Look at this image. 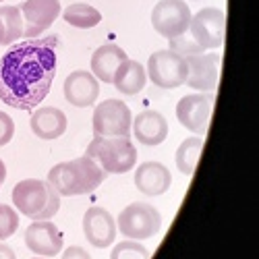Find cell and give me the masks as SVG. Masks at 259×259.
<instances>
[{
  "label": "cell",
  "instance_id": "6da1fadb",
  "mask_svg": "<svg viewBox=\"0 0 259 259\" xmlns=\"http://www.w3.org/2000/svg\"><path fill=\"white\" fill-rule=\"evenodd\" d=\"M58 46L56 35L11 46L0 58V102L17 110H35L52 88Z\"/></svg>",
  "mask_w": 259,
  "mask_h": 259
},
{
  "label": "cell",
  "instance_id": "7a4b0ae2",
  "mask_svg": "<svg viewBox=\"0 0 259 259\" xmlns=\"http://www.w3.org/2000/svg\"><path fill=\"white\" fill-rule=\"evenodd\" d=\"M226 35V13L220 9H201L191 17L187 31L170 39V50L181 56L201 54L205 50H215L224 44Z\"/></svg>",
  "mask_w": 259,
  "mask_h": 259
},
{
  "label": "cell",
  "instance_id": "3957f363",
  "mask_svg": "<svg viewBox=\"0 0 259 259\" xmlns=\"http://www.w3.org/2000/svg\"><path fill=\"white\" fill-rule=\"evenodd\" d=\"M106 179V172L100 164L88 156H81L71 162H60L48 172L50 187L62 197L88 195L94 193Z\"/></svg>",
  "mask_w": 259,
  "mask_h": 259
},
{
  "label": "cell",
  "instance_id": "277c9868",
  "mask_svg": "<svg viewBox=\"0 0 259 259\" xmlns=\"http://www.w3.org/2000/svg\"><path fill=\"white\" fill-rule=\"evenodd\" d=\"M15 207L31 220H50L60 209V195L48 181L25 179L13 189Z\"/></svg>",
  "mask_w": 259,
  "mask_h": 259
},
{
  "label": "cell",
  "instance_id": "5b68a950",
  "mask_svg": "<svg viewBox=\"0 0 259 259\" xmlns=\"http://www.w3.org/2000/svg\"><path fill=\"white\" fill-rule=\"evenodd\" d=\"M85 156L96 160L106 175H124L137 164V149L128 137H94Z\"/></svg>",
  "mask_w": 259,
  "mask_h": 259
},
{
  "label": "cell",
  "instance_id": "8992f818",
  "mask_svg": "<svg viewBox=\"0 0 259 259\" xmlns=\"http://www.w3.org/2000/svg\"><path fill=\"white\" fill-rule=\"evenodd\" d=\"M116 230L131 241H147L162 230V213L145 201H135L118 213Z\"/></svg>",
  "mask_w": 259,
  "mask_h": 259
},
{
  "label": "cell",
  "instance_id": "52a82bcc",
  "mask_svg": "<svg viewBox=\"0 0 259 259\" xmlns=\"http://www.w3.org/2000/svg\"><path fill=\"white\" fill-rule=\"evenodd\" d=\"M147 77L162 90H177L187 81V58L175 50H158L147 60Z\"/></svg>",
  "mask_w": 259,
  "mask_h": 259
},
{
  "label": "cell",
  "instance_id": "ba28073f",
  "mask_svg": "<svg viewBox=\"0 0 259 259\" xmlns=\"http://www.w3.org/2000/svg\"><path fill=\"white\" fill-rule=\"evenodd\" d=\"M133 114L122 100H104L94 110V133L98 137H128Z\"/></svg>",
  "mask_w": 259,
  "mask_h": 259
},
{
  "label": "cell",
  "instance_id": "9c48e42d",
  "mask_svg": "<svg viewBox=\"0 0 259 259\" xmlns=\"http://www.w3.org/2000/svg\"><path fill=\"white\" fill-rule=\"evenodd\" d=\"M191 17V9L185 0H158L152 11V25L162 37L170 41L187 31Z\"/></svg>",
  "mask_w": 259,
  "mask_h": 259
},
{
  "label": "cell",
  "instance_id": "30bf717a",
  "mask_svg": "<svg viewBox=\"0 0 259 259\" xmlns=\"http://www.w3.org/2000/svg\"><path fill=\"white\" fill-rule=\"evenodd\" d=\"M213 94L201 92V94H189L179 100L177 104V118L179 122L191 133L203 135L209 126L211 110H213Z\"/></svg>",
  "mask_w": 259,
  "mask_h": 259
},
{
  "label": "cell",
  "instance_id": "8fae6325",
  "mask_svg": "<svg viewBox=\"0 0 259 259\" xmlns=\"http://www.w3.org/2000/svg\"><path fill=\"white\" fill-rule=\"evenodd\" d=\"M220 77V54L218 52H201L187 56V81L191 90L213 92L218 88Z\"/></svg>",
  "mask_w": 259,
  "mask_h": 259
},
{
  "label": "cell",
  "instance_id": "7c38bea8",
  "mask_svg": "<svg viewBox=\"0 0 259 259\" xmlns=\"http://www.w3.org/2000/svg\"><path fill=\"white\" fill-rule=\"evenodd\" d=\"M17 7L23 19V35L27 37L48 31L60 15V0H25Z\"/></svg>",
  "mask_w": 259,
  "mask_h": 259
},
{
  "label": "cell",
  "instance_id": "4fadbf2b",
  "mask_svg": "<svg viewBox=\"0 0 259 259\" xmlns=\"http://www.w3.org/2000/svg\"><path fill=\"white\" fill-rule=\"evenodd\" d=\"M62 232L50 220H35L25 230V245L37 257H54L62 251Z\"/></svg>",
  "mask_w": 259,
  "mask_h": 259
},
{
  "label": "cell",
  "instance_id": "5bb4252c",
  "mask_svg": "<svg viewBox=\"0 0 259 259\" xmlns=\"http://www.w3.org/2000/svg\"><path fill=\"white\" fill-rule=\"evenodd\" d=\"M85 239L96 249H108L116 239V222L112 213L104 207H90L83 215Z\"/></svg>",
  "mask_w": 259,
  "mask_h": 259
},
{
  "label": "cell",
  "instance_id": "9a60e30c",
  "mask_svg": "<svg viewBox=\"0 0 259 259\" xmlns=\"http://www.w3.org/2000/svg\"><path fill=\"white\" fill-rule=\"evenodd\" d=\"M100 96V81L92 75V71H73L64 79V100L75 108H88L96 104Z\"/></svg>",
  "mask_w": 259,
  "mask_h": 259
},
{
  "label": "cell",
  "instance_id": "2e32d148",
  "mask_svg": "<svg viewBox=\"0 0 259 259\" xmlns=\"http://www.w3.org/2000/svg\"><path fill=\"white\" fill-rule=\"evenodd\" d=\"M172 175L162 162H143L135 170V187L145 197H158L170 189Z\"/></svg>",
  "mask_w": 259,
  "mask_h": 259
},
{
  "label": "cell",
  "instance_id": "e0dca14e",
  "mask_svg": "<svg viewBox=\"0 0 259 259\" xmlns=\"http://www.w3.org/2000/svg\"><path fill=\"white\" fill-rule=\"evenodd\" d=\"M133 133L141 145L156 147L168 137V120L158 110H143L133 120Z\"/></svg>",
  "mask_w": 259,
  "mask_h": 259
},
{
  "label": "cell",
  "instance_id": "ac0fdd59",
  "mask_svg": "<svg viewBox=\"0 0 259 259\" xmlns=\"http://www.w3.org/2000/svg\"><path fill=\"white\" fill-rule=\"evenodd\" d=\"M31 131L35 137L39 139H58L64 135L67 131V114H64L60 108H54V106H41V108H35L31 110Z\"/></svg>",
  "mask_w": 259,
  "mask_h": 259
},
{
  "label": "cell",
  "instance_id": "d6986e66",
  "mask_svg": "<svg viewBox=\"0 0 259 259\" xmlns=\"http://www.w3.org/2000/svg\"><path fill=\"white\" fill-rule=\"evenodd\" d=\"M126 58H128L126 52L122 48H118L116 44H104L92 54V62H90L92 75L100 83H112L118 67Z\"/></svg>",
  "mask_w": 259,
  "mask_h": 259
},
{
  "label": "cell",
  "instance_id": "ffe728a7",
  "mask_svg": "<svg viewBox=\"0 0 259 259\" xmlns=\"http://www.w3.org/2000/svg\"><path fill=\"white\" fill-rule=\"evenodd\" d=\"M145 81H147V73H145L143 64L126 58L118 67V71L112 79V85L124 96H137L145 88Z\"/></svg>",
  "mask_w": 259,
  "mask_h": 259
},
{
  "label": "cell",
  "instance_id": "44dd1931",
  "mask_svg": "<svg viewBox=\"0 0 259 259\" xmlns=\"http://www.w3.org/2000/svg\"><path fill=\"white\" fill-rule=\"evenodd\" d=\"M201 149H203V137L197 135V137H187L179 149L175 154V162H177V168L183 172V175L191 177L193 172L197 168V162H199V156H201Z\"/></svg>",
  "mask_w": 259,
  "mask_h": 259
},
{
  "label": "cell",
  "instance_id": "7402d4cb",
  "mask_svg": "<svg viewBox=\"0 0 259 259\" xmlns=\"http://www.w3.org/2000/svg\"><path fill=\"white\" fill-rule=\"evenodd\" d=\"M62 19L77 29H92V27L100 25L102 13L92 5L75 3V5H71V7H67L62 11Z\"/></svg>",
  "mask_w": 259,
  "mask_h": 259
},
{
  "label": "cell",
  "instance_id": "603a6c76",
  "mask_svg": "<svg viewBox=\"0 0 259 259\" xmlns=\"http://www.w3.org/2000/svg\"><path fill=\"white\" fill-rule=\"evenodd\" d=\"M0 19L5 23V46L23 37V19L19 7H0Z\"/></svg>",
  "mask_w": 259,
  "mask_h": 259
},
{
  "label": "cell",
  "instance_id": "cb8c5ba5",
  "mask_svg": "<svg viewBox=\"0 0 259 259\" xmlns=\"http://www.w3.org/2000/svg\"><path fill=\"white\" fill-rule=\"evenodd\" d=\"M110 259H152L147 247L141 245V241H122L110 251Z\"/></svg>",
  "mask_w": 259,
  "mask_h": 259
},
{
  "label": "cell",
  "instance_id": "d4e9b609",
  "mask_svg": "<svg viewBox=\"0 0 259 259\" xmlns=\"http://www.w3.org/2000/svg\"><path fill=\"white\" fill-rule=\"evenodd\" d=\"M19 228V213L7 205V203H0V241H7L17 232Z\"/></svg>",
  "mask_w": 259,
  "mask_h": 259
},
{
  "label": "cell",
  "instance_id": "484cf974",
  "mask_svg": "<svg viewBox=\"0 0 259 259\" xmlns=\"http://www.w3.org/2000/svg\"><path fill=\"white\" fill-rule=\"evenodd\" d=\"M13 135H15V122H13V118L7 112L0 110V147L9 145Z\"/></svg>",
  "mask_w": 259,
  "mask_h": 259
},
{
  "label": "cell",
  "instance_id": "4316f807",
  "mask_svg": "<svg viewBox=\"0 0 259 259\" xmlns=\"http://www.w3.org/2000/svg\"><path fill=\"white\" fill-rule=\"evenodd\" d=\"M60 259H92V255L85 251L83 247H69V249L62 251Z\"/></svg>",
  "mask_w": 259,
  "mask_h": 259
},
{
  "label": "cell",
  "instance_id": "83f0119b",
  "mask_svg": "<svg viewBox=\"0 0 259 259\" xmlns=\"http://www.w3.org/2000/svg\"><path fill=\"white\" fill-rule=\"evenodd\" d=\"M0 259H17V255H15V251L9 245L0 243Z\"/></svg>",
  "mask_w": 259,
  "mask_h": 259
},
{
  "label": "cell",
  "instance_id": "f1b7e54d",
  "mask_svg": "<svg viewBox=\"0 0 259 259\" xmlns=\"http://www.w3.org/2000/svg\"><path fill=\"white\" fill-rule=\"evenodd\" d=\"M5 179H7V166H5V162H3V160H0V187H3Z\"/></svg>",
  "mask_w": 259,
  "mask_h": 259
},
{
  "label": "cell",
  "instance_id": "f546056e",
  "mask_svg": "<svg viewBox=\"0 0 259 259\" xmlns=\"http://www.w3.org/2000/svg\"><path fill=\"white\" fill-rule=\"evenodd\" d=\"M0 46H5V23L0 19Z\"/></svg>",
  "mask_w": 259,
  "mask_h": 259
},
{
  "label": "cell",
  "instance_id": "4dcf8cb0",
  "mask_svg": "<svg viewBox=\"0 0 259 259\" xmlns=\"http://www.w3.org/2000/svg\"><path fill=\"white\" fill-rule=\"evenodd\" d=\"M33 259H44V257H33Z\"/></svg>",
  "mask_w": 259,
  "mask_h": 259
},
{
  "label": "cell",
  "instance_id": "1f68e13d",
  "mask_svg": "<svg viewBox=\"0 0 259 259\" xmlns=\"http://www.w3.org/2000/svg\"><path fill=\"white\" fill-rule=\"evenodd\" d=\"M0 3H3V0H0Z\"/></svg>",
  "mask_w": 259,
  "mask_h": 259
}]
</instances>
